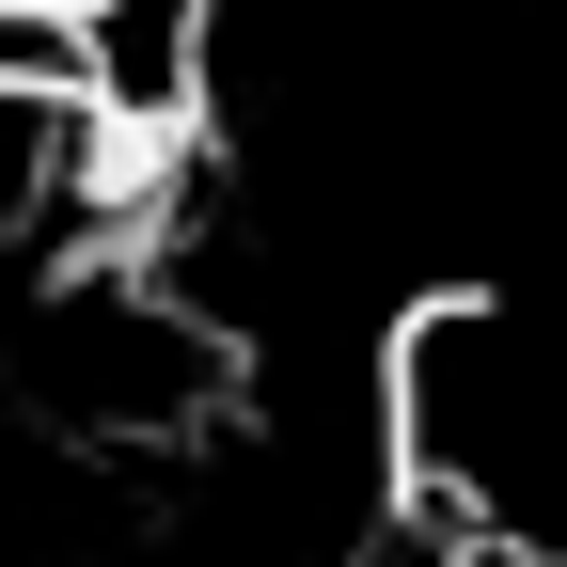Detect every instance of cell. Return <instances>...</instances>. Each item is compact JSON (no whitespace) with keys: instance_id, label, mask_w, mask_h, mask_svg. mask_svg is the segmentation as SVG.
Wrapping results in <instances>:
<instances>
[{"instance_id":"1","label":"cell","mask_w":567,"mask_h":567,"mask_svg":"<svg viewBox=\"0 0 567 567\" xmlns=\"http://www.w3.org/2000/svg\"><path fill=\"white\" fill-rule=\"evenodd\" d=\"M0 379H17V425L63 457H174L189 425L237 410V347L158 268H63V284H32Z\"/></svg>"}]
</instances>
